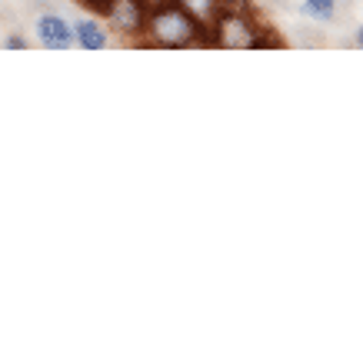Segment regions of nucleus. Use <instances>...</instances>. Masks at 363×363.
Listing matches in <instances>:
<instances>
[{
	"label": "nucleus",
	"instance_id": "6e6552de",
	"mask_svg": "<svg viewBox=\"0 0 363 363\" xmlns=\"http://www.w3.org/2000/svg\"><path fill=\"white\" fill-rule=\"evenodd\" d=\"M247 4H250V0H217L220 11H247Z\"/></svg>",
	"mask_w": 363,
	"mask_h": 363
},
{
	"label": "nucleus",
	"instance_id": "f257e3e1",
	"mask_svg": "<svg viewBox=\"0 0 363 363\" xmlns=\"http://www.w3.org/2000/svg\"><path fill=\"white\" fill-rule=\"evenodd\" d=\"M143 37L154 47H190L203 40V23H197L180 4H160V7H150L147 11V21H143Z\"/></svg>",
	"mask_w": 363,
	"mask_h": 363
},
{
	"label": "nucleus",
	"instance_id": "f03ea898",
	"mask_svg": "<svg viewBox=\"0 0 363 363\" xmlns=\"http://www.w3.org/2000/svg\"><path fill=\"white\" fill-rule=\"evenodd\" d=\"M210 27V40L220 47V50H257L267 44L264 30L247 17V11H220L213 17Z\"/></svg>",
	"mask_w": 363,
	"mask_h": 363
},
{
	"label": "nucleus",
	"instance_id": "0eeeda50",
	"mask_svg": "<svg viewBox=\"0 0 363 363\" xmlns=\"http://www.w3.org/2000/svg\"><path fill=\"white\" fill-rule=\"evenodd\" d=\"M300 11H303V17H310V21H333L337 0H303Z\"/></svg>",
	"mask_w": 363,
	"mask_h": 363
},
{
	"label": "nucleus",
	"instance_id": "39448f33",
	"mask_svg": "<svg viewBox=\"0 0 363 363\" xmlns=\"http://www.w3.org/2000/svg\"><path fill=\"white\" fill-rule=\"evenodd\" d=\"M70 30H74V40H77L84 50H104V47H107V33L94 21H80V23H74Z\"/></svg>",
	"mask_w": 363,
	"mask_h": 363
},
{
	"label": "nucleus",
	"instance_id": "20e7f679",
	"mask_svg": "<svg viewBox=\"0 0 363 363\" xmlns=\"http://www.w3.org/2000/svg\"><path fill=\"white\" fill-rule=\"evenodd\" d=\"M37 37H40V44L47 50H67V47L74 44V30H70V23L64 17H57V13H44L40 21H37Z\"/></svg>",
	"mask_w": 363,
	"mask_h": 363
},
{
	"label": "nucleus",
	"instance_id": "423d86ee",
	"mask_svg": "<svg viewBox=\"0 0 363 363\" xmlns=\"http://www.w3.org/2000/svg\"><path fill=\"white\" fill-rule=\"evenodd\" d=\"M174 4H180V7H184L197 23H203V27H210V21L220 13L217 0H174Z\"/></svg>",
	"mask_w": 363,
	"mask_h": 363
},
{
	"label": "nucleus",
	"instance_id": "1a4fd4ad",
	"mask_svg": "<svg viewBox=\"0 0 363 363\" xmlns=\"http://www.w3.org/2000/svg\"><path fill=\"white\" fill-rule=\"evenodd\" d=\"M7 50H27V40H23V37H17V33H13V37H7Z\"/></svg>",
	"mask_w": 363,
	"mask_h": 363
},
{
	"label": "nucleus",
	"instance_id": "7ed1b4c3",
	"mask_svg": "<svg viewBox=\"0 0 363 363\" xmlns=\"http://www.w3.org/2000/svg\"><path fill=\"white\" fill-rule=\"evenodd\" d=\"M90 7L97 13H104L107 17V23H113L121 33H130V37H137V33L143 30V21H147V0H87Z\"/></svg>",
	"mask_w": 363,
	"mask_h": 363
}]
</instances>
